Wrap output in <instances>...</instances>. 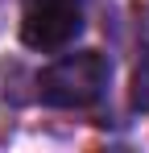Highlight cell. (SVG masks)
I'll return each instance as SVG.
<instances>
[{"label":"cell","instance_id":"obj_1","mask_svg":"<svg viewBox=\"0 0 149 153\" xmlns=\"http://www.w3.org/2000/svg\"><path fill=\"white\" fill-rule=\"evenodd\" d=\"M112 66L99 50H79L62 54L37 75V100L50 108H91L108 91Z\"/></svg>","mask_w":149,"mask_h":153},{"label":"cell","instance_id":"obj_2","mask_svg":"<svg viewBox=\"0 0 149 153\" xmlns=\"http://www.w3.org/2000/svg\"><path fill=\"white\" fill-rule=\"evenodd\" d=\"M83 33V8L79 0H25L21 13V42L29 50H66Z\"/></svg>","mask_w":149,"mask_h":153},{"label":"cell","instance_id":"obj_3","mask_svg":"<svg viewBox=\"0 0 149 153\" xmlns=\"http://www.w3.org/2000/svg\"><path fill=\"white\" fill-rule=\"evenodd\" d=\"M133 108L149 112V50L141 54V62L133 71Z\"/></svg>","mask_w":149,"mask_h":153}]
</instances>
